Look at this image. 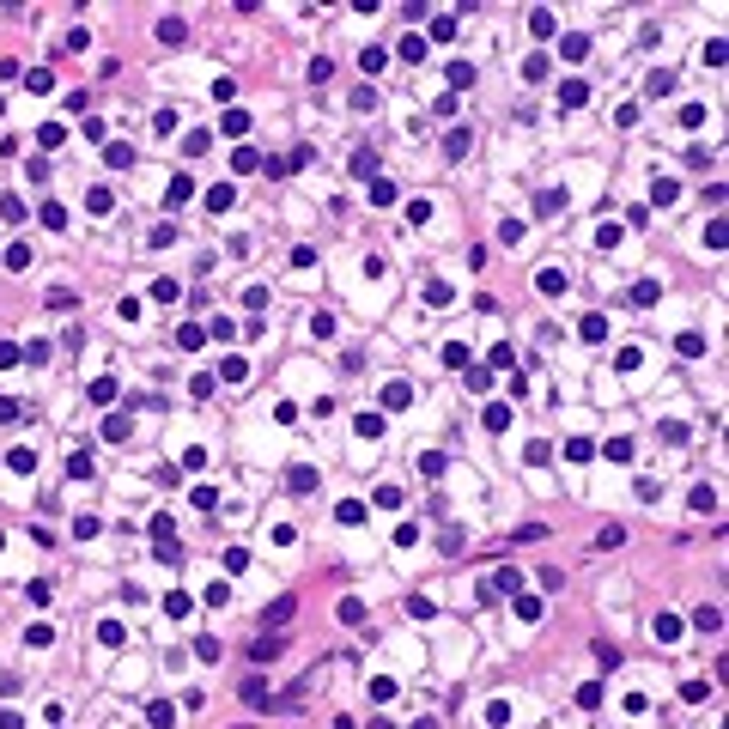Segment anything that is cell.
Here are the masks:
<instances>
[{
    "instance_id": "cell-1",
    "label": "cell",
    "mask_w": 729,
    "mask_h": 729,
    "mask_svg": "<svg viewBox=\"0 0 729 729\" xmlns=\"http://www.w3.org/2000/svg\"><path fill=\"white\" fill-rule=\"evenodd\" d=\"M146 723H152V729H177V705H170V699H152V705H146Z\"/></svg>"
},
{
    "instance_id": "cell-2",
    "label": "cell",
    "mask_w": 729,
    "mask_h": 729,
    "mask_svg": "<svg viewBox=\"0 0 729 729\" xmlns=\"http://www.w3.org/2000/svg\"><path fill=\"white\" fill-rule=\"evenodd\" d=\"M316 486H322L316 468H304V462H298V468H286V492H316Z\"/></svg>"
},
{
    "instance_id": "cell-3",
    "label": "cell",
    "mask_w": 729,
    "mask_h": 729,
    "mask_svg": "<svg viewBox=\"0 0 729 729\" xmlns=\"http://www.w3.org/2000/svg\"><path fill=\"white\" fill-rule=\"evenodd\" d=\"M559 104H565V109L590 104V85H583V79H565V85H559Z\"/></svg>"
},
{
    "instance_id": "cell-4",
    "label": "cell",
    "mask_w": 729,
    "mask_h": 729,
    "mask_svg": "<svg viewBox=\"0 0 729 729\" xmlns=\"http://www.w3.org/2000/svg\"><path fill=\"white\" fill-rule=\"evenodd\" d=\"M486 590H492V595H516V590H523V577H516V571H492V577H486Z\"/></svg>"
},
{
    "instance_id": "cell-5",
    "label": "cell",
    "mask_w": 729,
    "mask_h": 729,
    "mask_svg": "<svg viewBox=\"0 0 729 729\" xmlns=\"http://www.w3.org/2000/svg\"><path fill=\"white\" fill-rule=\"evenodd\" d=\"M334 516H340L347 529H359V523H364V499H340V504H334Z\"/></svg>"
},
{
    "instance_id": "cell-6",
    "label": "cell",
    "mask_w": 729,
    "mask_h": 729,
    "mask_svg": "<svg viewBox=\"0 0 729 729\" xmlns=\"http://www.w3.org/2000/svg\"><path fill=\"white\" fill-rule=\"evenodd\" d=\"M177 347H182V352L207 347V328H195V322H182V328H177Z\"/></svg>"
},
{
    "instance_id": "cell-7",
    "label": "cell",
    "mask_w": 729,
    "mask_h": 729,
    "mask_svg": "<svg viewBox=\"0 0 729 729\" xmlns=\"http://www.w3.org/2000/svg\"><path fill=\"white\" fill-rule=\"evenodd\" d=\"M535 286H541L547 298H559V292H565V273H559V268H541V273H535Z\"/></svg>"
},
{
    "instance_id": "cell-8",
    "label": "cell",
    "mask_w": 729,
    "mask_h": 729,
    "mask_svg": "<svg viewBox=\"0 0 729 729\" xmlns=\"http://www.w3.org/2000/svg\"><path fill=\"white\" fill-rule=\"evenodd\" d=\"M651 632H656V644H675V638H681V620H675V614H656Z\"/></svg>"
},
{
    "instance_id": "cell-9",
    "label": "cell",
    "mask_w": 729,
    "mask_h": 729,
    "mask_svg": "<svg viewBox=\"0 0 729 729\" xmlns=\"http://www.w3.org/2000/svg\"><path fill=\"white\" fill-rule=\"evenodd\" d=\"M189 195H195V182H189V177H170V189H165V207H182Z\"/></svg>"
},
{
    "instance_id": "cell-10",
    "label": "cell",
    "mask_w": 729,
    "mask_h": 729,
    "mask_svg": "<svg viewBox=\"0 0 729 729\" xmlns=\"http://www.w3.org/2000/svg\"><path fill=\"white\" fill-rule=\"evenodd\" d=\"M182 37H189L182 18H158V43H182Z\"/></svg>"
},
{
    "instance_id": "cell-11",
    "label": "cell",
    "mask_w": 729,
    "mask_h": 729,
    "mask_svg": "<svg viewBox=\"0 0 729 729\" xmlns=\"http://www.w3.org/2000/svg\"><path fill=\"white\" fill-rule=\"evenodd\" d=\"M128 432H134V425H128V413H109V420H104V438H109V444H122Z\"/></svg>"
},
{
    "instance_id": "cell-12",
    "label": "cell",
    "mask_w": 729,
    "mask_h": 729,
    "mask_svg": "<svg viewBox=\"0 0 729 729\" xmlns=\"http://www.w3.org/2000/svg\"><path fill=\"white\" fill-rule=\"evenodd\" d=\"M231 201H237V189H231V182H219V189H207V207H213V213H225Z\"/></svg>"
},
{
    "instance_id": "cell-13",
    "label": "cell",
    "mask_w": 729,
    "mask_h": 729,
    "mask_svg": "<svg viewBox=\"0 0 729 729\" xmlns=\"http://www.w3.org/2000/svg\"><path fill=\"white\" fill-rule=\"evenodd\" d=\"M6 468H13V474H30V468H37V450H25V444H18V450L6 456Z\"/></svg>"
},
{
    "instance_id": "cell-14",
    "label": "cell",
    "mask_w": 729,
    "mask_h": 729,
    "mask_svg": "<svg viewBox=\"0 0 729 729\" xmlns=\"http://www.w3.org/2000/svg\"><path fill=\"white\" fill-rule=\"evenodd\" d=\"M577 334H583V340H608V316H583Z\"/></svg>"
},
{
    "instance_id": "cell-15",
    "label": "cell",
    "mask_w": 729,
    "mask_h": 729,
    "mask_svg": "<svg viewBox=\"0 0 729 729\" xmlns=\"http://www.w3.org/2000/svg\"><path fill=\"white\" fill-rule=\"evenodd\" d=\"M408 401H413L408 383H389V389H383V408H408Z\"/></svg>"
},
{
    "instance_id": "cell-16",
    "label": "cell",
    "mask_w": 729,
    "mask_h": 729,
    "mask_svg": "<svg viewBox=\"0 0 729 729\" xmlns=\"http://www.w3.org/2000/svg\"><path fill=\"white\" fill-rule=\"evenodd\" d=\"M651 201H656V207H668V201H681V182H668V177H663V182L651 189Z\"/></svg>"
},
{
    "instance_id": "cell-17",
    "label": "cell",
    "mask_w": 729,
    "mask_h": 729,
    "mask_svg": "<svg viewBox=\"0 0 729 729\" xmlns=\"http://www.w3.org/2000/svg\"><path fill=\"white\" fill-rule=\"evenodd\" d=\"M116 395H122V389H116V383H109V377H97V383H91V401H97V408H109Z\"/></svg>"
},
{
    "instance_id": "cell-18",
    "label": "cell",
    "mask_w": 729,
    "mask_h": 729,
    "mask_svg": "<svg viewBox=\"0 0 729 729\" xmlns=\"http://www.w3.org/2000/svg\"><path fill=\"white\" fill-rule=\"evenodd\" d=\"M504 425H511V408H504V401H492V408H486V432H504Z\"/></svg>"
},
{
    "instance_id": "cell-19",
    "label": "cell",
    "mask_w": 729,
    "mask_h": 729,
    "mask_svg": "<svg viewBox=\"0 0 729 729\" xmlns=\"http://www.w3.org/2000/svg\"><path fill=\"white\" fill-rule=\"evenodd\" d=\"M559 55H565V61H583V55H590V37H565Z\"/></svg>"
},
{
    "instance_id": "cell-20",
    "label": "cell",
    "mask_w": 729,
    "mask_h": 729,
    "mask_svg": "<svg viewBox=\"0 0 729 729\" xmlns=\"http://www.w3.org/2000/svg\"><path fill=\"white\" fill-rule=\"evenodd\" d=\"M468 146H474V134H468V128H456V134L444 140V152H450V158H462V152H468Z\"/></svg>"
},
{
    "instance_id": "cell-21",
    "label": "cell",
    "mask_w": 729,
    "mask_h": 729,
    "mask_svg": "<svg viewBox=\"0 0 729 729\" xmlns=\"http://www.w3.org/2000/svg\"><path fill=\"white\" fill-rule=\"evenodd\" d=\"M152 298H158V304H177L182 286H177V280H152Z\"/></svg>"
},
{
    "instance_id": "cell-22",
    "label": "cell",
    "mask_w": 729,
    "mask_h": 729,
    "mask_svg": "<svg viewBox=\"0 0 729 729\" xmlns=\"http://www.w3.org/2000/svg\"><path fill=\"white\" fill-rule=\"evenodd\" d=\"M219 377H225V383H243V377H249V364H243V359H219Z\"/></svg>"
},
{
    "instance_id": "cell-23",
    "label": "cell",
    "mask_w": 729,
    "mask_h": 729,
    "mask_svg": "<svg viewBox=\"0 0 729 729\" xmlns=\"http://www.w3.org/2000/svg\"><path fill=\"white\" fill-rule=\"evenodd\" d=\"M189 608H195V602H189V595H182V590H170V595H165V614H170V620H182Z\"/></svg>"
},
{
    "instance_id": "cell-24",
    "label": "cell",
    "mask_w": 729,
    "mask_h": 729,
    "mask_svg": "<svg viewBox=\"0 0 729 729\" xmlns=\"http://www.w3.org/2000/svg\"><path fill=\"white\" fill-rule=\"evenodd\" d=\"M67 474H73V480H85V474H91V450H73V456H67Z\"/></svg>"
},
{
    "instance_id": "cell-25",
    "label": "cell",
    "mask_w": 729,
    "mask_h": 729,
    "mask_svg": "<svg viewBox=\"0 0 729 729\" xmlns=\"http://www.w3.org/2000/svg\"><path fill=\"white\" fill-rule=\"evenodd\" d=\"M371 170H377V152H371V146L352 152V177H371Z\"/></svg>"
},
{
    "instance_id": "cell-26",
    "label": "cell",
    "mask_w": 729,
    "mask_h": 729,
    "mask_svg": "<svg viewBox=\"0 0 729 729\" xmlns=\"http://www.w3.org/2000/svg\"><path fill=\"white\" fill-rule=\"evenodd\" d=\"M693 626H699V632H717V626H723V614H717V608H699Z\"/></svg>"
},
{
    "instance_id": "cell-27",
    "label": "cell",
    "mask_w": 729,
    "mask_h": 729,
    "mask_svg": "<svg viewBox=\"0 0 729 729\" xmlns=\"http://www.w3.org/2000/svg\"><path fill=\"white\" fill-rule=\"evenodd\" d=\"M577 705H583V711H595V705H602V687L583 681V687H577Z\"/></svg>"
},
{
    "instance_id": "cell-28",
    "label": "cell",
    "mask_w": 729,
    "mask_h": 729,
    "mask_svg": "<svg viewBox=\"0 0 729 729\" xmlns=\"http://www.w3.org/2000/svg\"><path fill=\"white\" fill-rule=\"evenodd\" d=\"M225 134H249V109H225Z\"/></svg>"
},
{
    "instance_id": "cell-29",
    "label": "cell",
    "mask_w": 729,
    "mask_h": 729,
    "mask_svg": "<svg viewBox=\"0 0 729 729\" xmlns=\"http://www.w3.org/2000/svg\"><path fill=\"white\" fill-rule=\"evenodd\" d=\"M359 438H383V413H359Z\"/></svg>"
},
{
    "instance_id": "cell-30",
    "label": "cell",
    "mask_w": 729,
    "mask_h": 729,
    "mask_svg": "<svg viewBox=\"0 0 729 729\" xmlns=\"http://www.w3.org/2000/svg\"><path fill=\"white\" fill-rule=\"evenodd\" d=\"M249 656H256V663H268V656H280V638H256V644H249Z\"/></svg>"
},
{
    "instance_id": "cell-31",
    "label": "cell",
    "mask_w": 729,
    "mask_h": 729,
    "mask_svg": "<svg viewBox=\"0 0 729 729\" xmlns=\"http://www.w3.org/2000/svg\"><path fill=\"white\" fill-rule=\"evenodd\" d=\"M389 201H395V182L377 177V182H371V207H389Z\"/></svg>"
},
{
    "instance_id": "cell-32",
    "label": "cell",
    "mask_w": 729,
    "mask_h": 729,
    "mask_svg": "<svg viewBox=\"0 0 729 729\" xmlns=\"http://www.w3.org/2000/svg\"><path fill=\"white\" fill-rule=\"evenodd\" d=\"M201 602H213V608H225V602H231V583H207V590H201Z\"/></svg>"
},
{
    "instance_id": "cell-33",
    "label": "cell",
    "mask_w": 729,
    "mask_h": 729,
    "mask_svg": "<svg viewBox=\"0 0 729 729\" xmlns=\"http://www.w3.org/2000/svg\"><path fill=\"white\" fill-rule=\"evenodd\" d=\"M286 620H292V595H280V602L268 608V626H286Z\"/></svg>"
},
{
    "instance_id": "cell-34",
    "label": "cell",
    "mask_w": 729,
    "mask_h": 729,
    "mask_svg": "<svg viewBox=\"0 0 729 729\" xmlns=\"http://www.w3.org/2000/svg\"><path fill=\"white\" fill-rule=\"evenodd\" d=\"M85 207H91V213H109L116 201H109V189H85Z\"/></svg>"
},
{
    "instance_id": "cell-35",
    "label": "cell",
    "mask_w": 729,
    "mask_h": 729,
    "mask_svg": "<svg viewBox=\"0 0 729 729\" xmlns=\"http://www.w3.org/2000/svg\"><path fill=\"white\" fill-rule=\"evenodd\" d=\"M43 225H49V231L67 225V207H61V201H49V207H43Z\"/></svg>"
},
{
    "instance_id": "cell-36",
    "label": "cell",
    "mask_w": 729,
    "mask_h": 729,
    "mask_svg": "<svg viewBox=\"0 0 729 729\" xmlns=\"http://www.w3.org/2000/svg\"><path fill=\"white\" fill-rule=\"evenodd\" d=\"M565 456H571V462H590L595 444H590V438H571V444H565Z\"/></svg>"
},
{
    "instance_id": "cell-37",
    "label": "cell",
    "mask_w": 729,
    "mask_h": 729,
    "mask_svg": "<svg viewBox=\"0 0 729 729\" xmlns=\"http://www.w3.org/2000/svg\"><path fill=\"white\" fill-rule=\"evenodd\" d=\"M620 541H626V529H620V523H602V535H595V547H620Z\"/></svg>"
},
{
    "instance_id": "cell-38",
    "label": "cell",
    "mask_w": 729,
    "mask_h": 729,
    "mask_svg": "<svg viewBox=\"0 0 729 729\" xmlns=\"http://www.w3.org/2000/svg\"><path fill=\"white\" fill-rule=\"evenodd\" d=\"M340 620H347V626L364 620V602H359V595H347V602H340Z\"/></svg>"
},
{
    "instance_id": "cell-39",
    "label": "cell",
    "mask_w": 729,
    "mask_h": 729,
    "mask_svg": "<svg viewBox=\"0 0 729 729\" xmlns=\"http://www.w3.org/2000/svg\"><path fill=\"white\" fill-rule=\"evenodd\" d=\"M395 55H401V61H425V43H420V37H401V49H395Z\"/></svg>"
},
{
    "instance_id": "cell-40",
    "label": "cell",
    "mask_w": 729,
    "mask_h": 729,
    "mask_svg": "<svg viewBox=\"0 0 729 729\" xmlns=\"http://www.w3.org/2000/svg\"><path fill=\"white\" fill-rule=\"evenodd\" d=\"M207 146H213V134H201V128H195V134H189V140H182V152H189V158H201V152H207Z\"/></svg>"
},
{
    "instance_id": "cell-41",
    "label": "cell",
    "mask_w": 729,
    "mask_h": 729,
    "mask_svg": "<svg viewBox=\"0 0 729 729\" xmlns=\"http://www.w3.org/2000/svg\"><path fill=\"white\" fill-rule=\"evenodd\" d=\"M529 30H535V37H553V13H547V6H541V13H529Z\"/></svg>"
},
{
    "instance_id": "cell-42",
    "label": "cell",
    "mask_w": 729,
    "mask_h": 729,
    "mask_svg": "<svg viewBox=\"0 0 729 729\" xmlns=\"http://www.w3.org/2000/svg\"><path fill=\"white\" fill-rule=\"evenodd\" d=\"M450 85H474V67H468V61H450Z\"/></svg>"
},
{
    "instance_id": "cell-43",
    "label": "cell",
    "mask_w": 729,
    "mask_h": 729,
    "mask_svg": "<svg viewBox=\"0 0 729 729\" xmlns=\"http://www.w3.org/2000/svg\"><path fill=\"white\" fill-rule=\"evenodd\" d=\"M25 693V675H0V699H18Z\"/></svg>"
},
{
    "instance_id": "cell-44",
    "label": "cell",
    "mask_w": 729,
    "mask_h": 729,
    "mask_svg": "<svg viewBox=\"0 0 729 729\" xmlns=\"http://www.w3.org/2000/svg\"><path fill=\"white\" fill-rule=\"evenodd\" d=\"M37 140H43V146H61V140H67V128H61V122H49V128H37Z\"/></svg>"
},
{
    "instance_id": "cell-45",
    "label": "cell",
    "mask_w": 729,
    "mask_h": 729,
    "mask_svg": "<svg viewBox=\"0 0 729 729\" xmlns=\"http://www.w3.org/2000/svg\"><path fill=\"white\" fill-rule=\"evenodd\" d=\"M6 268H30V243H13V249H6Z\"/></svg>"
},
{
    "instance_id": "cell-46",
    "label": "cell",
    "mask_w": 729,
    "mask_h": 729,
    "mask_svg": "<svg viewBox=\"0 0 729 729\" xmlns=\"http://www.w3.org/2000/svg\"><path fill=\"white\" fill-rule=\"evenodd\" d=\"M450 298H456V292L444 286V280H432V286H425V304H450Z\"/></svg>"
},
{
    "instance_id": "cell-47",
    "label": "cell",
    "mask_w": 729,
    "mask_h": 729,
    "mask_svg": "<svg viewBox=\"0 0 729 729\" xmlns=\"http://www.w3.org/2000/svg\"><path fill=\"white\" fill-rule=\"evenodd\" d=\"M547 67H553L547 55H529V61H523V73H529V79H547Z\"/></svg>"
},
{
    "instance_id": "cell-48",
    "label": "cell",
    "mask_w": 729,
    "mask_h": 729,
    "mask_svg": "<svg viewBox=\"0 0 729 729\" xmlns=\"http://www.w3.org/2000/svg\"><path fill=\"white\" fill-rule=\"evenodd\" d=\"M632 304H656V280H638V286H632Z\"/></svg>"
},
{
    "instance_id": "cell-49",
    "label": "cell",
    "mask_w": 729,
    "mask_h": 729,
    "mask_svg": "<svg viewBox=\"0 0 729 729\" xmlns=\"http://www.w3.org/2000/svg\"><path fill=\"white\" fill-rule=\"evenodd\" d=\"M18 359H25V352H18L13 340H0V371H6V364H18Z\"/></svg>"
},
{
    "instance_id": "cell-50",
    "label": "cell",
    "mask_w": 729,
    "mask_h": 729,
    "mask_svg": "<svg viewBox=\"0 0 729 729\" xmlns=\"http://www.w3.org/2000/svg\"><path fill=\"white\" fill-rule=\"evenodd\" d=\"M0 420H6V425L18 420V401H13V395H0Z\"/></svg>"
},
{
    "instance_id": "cell-51",
    "label": "cell",
    "mask_w": 729,
    "mask_h": 729,
    "mask_svg": "<svg viewBox=\"0 0 729 729\" xmlns=\"http://www.w3.org/2000/svg\"><path fill=\"white\" fill-rule=\"evenodd\" d=\"M0 729H25V723H18V711H0Z\"/></svg>"
},
{
    "instance_id": "cell-52",
    "label": "cell",
    "mask_w": 729,
    "mask_h": 729,
    "mask_svg": "<svg viewBox=\"0 0 729 729\" xmlns=\"http://www.w3.org/2000/svg\"><path fill=\"white\" fill-rule=\"evenodd\" d=\"M371 729H395V723H389V717H371Z\"/></svg>"
}]
</instances>
